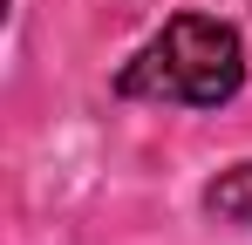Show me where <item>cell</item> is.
Listing matches in <instances>:
<instances>
[{"instance_id":"cell-1","label":"cell","mask_w":252,"mask_h":245,"mask_svg":"<svg viewBox=\"0 0 252 245\" xmlns=\"http://www.w3.org/2000/svg\"><path fill=\"white\" fill-rule=\"evenodd\" d=\"M246 89V41L232 21L211 14H170L116 68L123 102H164V109H225Z\"/></svg>"},{"instance_id":"cell-2","label":"cell","mask_w":252,"mask_h":245,"mask_svg":"<svg viewBox=\"0 0 252 245\" xmlns=\"http://www.w3.org/2000/svg\"><path fill=\"white\" fill-rule=\"evenodd\" d=\"M205 218L252 232V157H246V163H232V170H218V177L205 184Z\"/></svg>"}]
</instances>
